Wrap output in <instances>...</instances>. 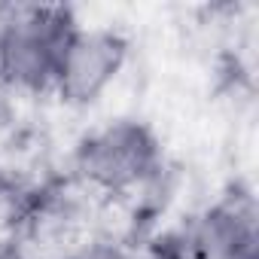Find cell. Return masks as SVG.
I'll list each match as a JSON object with an SVG mask.
<instances>
[{
	"label": "cell",
	"instance_id": "obj_1",
	"mask_svg": "<svg viewBox=\"0 0 259 259\" xmlns=\"http://www.w3.org/2000/svg\"><path fill=\"white\" fill-rule=\"evenodd\" d=\"M79 19L73 7L4 4L0 7V82L7 92H52L58 64Z\"/></svg>",
	"mask_w": 259,
	"mask_h": 259
},
{
	"label": "cell",
	"instance_id": "obj_2",
	"mask_svg": "<svg viewBox=\"0 0 259 259\" xmlns=\"http://www.w3.org/2000/svg\"><path fill=\"white\" fill-rule=\"evenodd\" d=\"M73 174L107 195L144 192L165 174L162 138L144 119H110L76 141Z\"/></svg>",
	"mask_w": 259,
	"mask_h": 259
},
{
	"label": "cell",
	"instance_id": "obj_3",
	"mask_svg": "<svg viewBox=\"0 0 259 259\" xmlns=\"http://www.w3.org/2000/svg\"><path fill=\"white\" fill-rule=\"evenodd\" d=\"M132 55V40L110 25H79L58 64L52 92L70 107L95 104L122 73Z\"/></svg>",
	"mask_w": 259,
	"mask_h": 259
},
{
	"label": "cell",
	"instance_id": "obj_4",
	"mask_svg": "<svg viewBox=\"0 0 259 259\" xmlns=\"http://www.w3.org/2000/svg\"><path fill=\"white\" fill-rule=\"evenodd\" d=\"M186 226L207 259H259V207L247 183L226 186Z\"/></svg>",
	"mask_w": 259,
	"mask_h": 259
},
{
	"label": "cell",
	"instance_id": "obj_5",
	"mask_svg": "<svg viewBox=\"0 0 259 259\" xmlns=\"http://www.w3.org/2000/svg\"><path fill=\"white\" fill-rule=\"evenodd\" d=\"M141 259H207V256L198 247V241L192 238L186 220H180L177 226H168L150 235L141 250Z\"/></svg>",
	"mask_w": 259,
	"mask_h": 259
},
{
	"label": "cell",
	"instance_id": "obj_6",
	"mask_svg": "<svg viewBox=\"0 0 259 259\" xmlns=\"http://www.w3.org/2000/svg\"><path fill=\"white\" fill-rule=\"evenodd\" d=\"M64 259H132L119 241H107V238H95V241H85L79 247H73L70 253H64Z\"/></svg>",
	"mask_w": 259,
	"mask_h": 259
},
{
	"label": "cell",
	"instance_id": "obj_7",
	"mask_svg": "<svg viewBox=\"0 0 259 259\" xmlns=\"http://www.w3.org/2000/svg\"><path fill=\"white\" fill-rule=\"evenodd\" d=\"M0 259H31V256L16 244H0Z\"/></svg>",
	"mask_w": 259,
	"mask_h": 259
},
{
	"label": "cell",
	"instance_id": "obj_8",
	"mask_svg": "<svg viewBox=\"0 0 259 259\" xmlns=\"http://www.w3.org/2000/svg\"><path fill=\"white\" fill-rule=\"evenodd\" d=\"M4 92H7V85H4V82H0V98H4Z\"/></svg>",
	"mask_w": 259,
	"mask_h": 259
}]
</instances>
